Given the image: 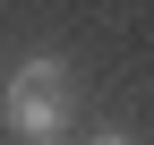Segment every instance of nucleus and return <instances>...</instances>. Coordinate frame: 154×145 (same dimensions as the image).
<instances>
[{
  "mask_svg": "<svg viewBox=\"0 0 154 145\" xmlns=\"http://www.w3.org/2000/svg\"><path fill=\"white\" fill-rule=\"evenodd\" d=\"M69 60H60V51H34V60H17L9 68V77H0V120H9V137H34V145H43V137H60L69 128V111H77V102H69Z\"/></svg>",
  "mask_w": 154,
  "mask_h": 145,
  "instance_id": "nucleus-1",
  "label": "nucleus"
}]
</instances>
